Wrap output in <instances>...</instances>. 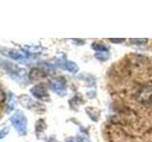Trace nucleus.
Masks as SVG:
<instances>
[{
    "mask_svg": "<svg viewBox=\"0 0 152 142\" xmlns=\"http://www.w3.org/2000/svg\"><path fill=\"white\" fill-rule=\"evenodd\" d=\"M109 72L110 92L126 109L145 110L152 106V60L131 54Z\"/></svg>",
    "mask_w": 152,
    "mask_h": 142,
    "instance_id": "nucleus-1",
    "label": "nucleus"
},
{
    "mask_svg": "<svg viewBox=\"0 0 152 142\" xmlns=\"http://www.w3.org/2000/svg\"><path fill=\"white\" fill-rule=\"evenodd\" d=\"M12 121L16 127V129L21 132V134H25V129H26V120L25 117L21 113H17L16 115H14L12 118Z\"/></svg>",
    "mask_w": 152,
    "mask_h": 142,
    "instance_id": "nucleus-2",
    "label": "nucleus"
},
{
    "mask_svg": "<svg viewBox=\"0 0 152 142\" xmlns=\"http://www.w3.org/2000/svg\"><path fill=\"white\" fill-rule=\"evenodd\" d=\"M31 93L37 98H42V97L47 96L48 95L46 90L44 89V87H42V86H35L31 90Z\"/></svg>",
    "mask_w": 152,
    "mask_h": 142,
    "instance_id": "nucleus-3",
    "label": "nucleus"
}]
</instances>
